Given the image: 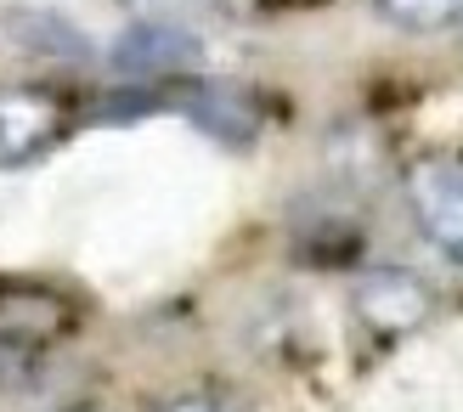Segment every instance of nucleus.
<instances>
[{
  "label": "nucleus",
  "instance_id": "f257e3e1",
  "mask_svg": "<svg viewBox=\"0 0 463 412\" xmlns=\"http://www.w3.org/2000/svg\"><path fill=\"white\" fill-rule=\"evenodd\" d=\"M113 74L125 80H193L203 68V40L187 29V23H158V17H142L113 40Z\"/></svg>",
  "mask_w": 463,
  "mask_h": 412
},
{
  "label": "nucleus",
  "instance_id": "f03ea898",
  "mask_svg": "<svg viewBox=\"0 0 463 412\" xmlns=\"http://www.w3.org/2000/svg\"><path fill=\"white\" fill-rule=\"evenodd\" d=\"M407 210L435 248L463 260V158H419L407 170Z\"/></svg>",
  "mask_w": 463,
  "mask_h": 412
},
{
  "label": "nucleus",
  "instance_id": "7ed1b4c3",
  "mask_svg": "<svg viewBox=\"0 0 463 412\" xmlns=\"http://www.w3.org/2000/svg\"><path fill=\"white\" fill-rule=\"evenodd\" d=\"M351 305L362 316V328H373L379 339H402V333H412V328L430 323L435 294H430V283L419 277V271L379 266V271H367V277L356 283Z\"/></svg>",
  "mask_w": 463,
  "mask_h": 412
},
{
  "label": "nucleus",
  "instance_id": "20e7f679",
  "mask_svg": "<svg viewBox=\"0 0 463 412\" xmlns=\"http://www.w3.org/2000/svg\"><path fill=\"white\" fill-rule=\"evenodd\" d=\"M62 136V102L34 85L0 90V170H23Z\"/></svg>",
  "mask_w": 463,
  "mask_h": 412
},
{
  "label": "nucleus",
  "instance_id": "39448f33",
  "mask_svg": "<svg viewBox=\"0 0 463 412\" xmlns=\"http://www.w3.org/2000/svg\"><path fill=\"white\" fill-rule=\"evenodd\" d=\"M181 108H187V119H193L203 136H215V142H226V147H249L254 136H260V108H254L243 90H232V85L187 90V97H181Z\"/></svg>",
  "mask_w": 463,
  "mask_h": 412
},
{
  "label": "nucleus",
  "instance_id": "423d86ee",
  "mask_svg": "<svg viewBox=\"0 0 463 412\" xmlns=\"http://www.w3.org/2000/svg\"><path fill=\"white\" fill-rule=\"evenodd\" d=\"M6 40L17 45V52L45 57V62H85L90 57V40L68 17L45 12V6H12L6 12Z\"/></svg>",
  "mask_w": 463,
  "mask_h": 412
},
{
  "label": "nucleus",
  "instance_id": "0eeeda50",
  "mask_svg": "<svg viewBox=\"0 0 463 412\" xmlns=\"http://www.w3.org/2000/svg\"><path fill=\"white\" fill-rule=\"evenodd\" d=\"M384 23H396L407 34H441L463 17V0H373Z\"/></svg>",
  "mask_w": 463,
  "mask_h": 412
},
{
  "label": "nucleus",
  "instance_id": "6e6552de",
  "mask_svg": "<svg viewBox=\"0 0 463 412\" xmlns=\"http://www.w3.org/2000/svg\"><path fill=\"white\" fill-rule=\"evenodd\" d=\"M158 412H232L221 396H210V390H187V396H170Z\"/></svg>",
  "mask_w": 463,
  "mask_h": 412
}]
</instances>
